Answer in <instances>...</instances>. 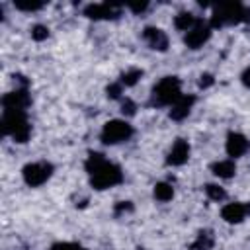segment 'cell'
I'll return each instance as SVG.
<instances>
[{
    "label": "cell",
    "instance_id": "1",
    "mask_svg": "<svg viewBox=\"0 0 250 250\" xmlns=\"http://www.w3.org/2000/svg\"><path fill=\"white\" fill-rule=\"evenodd\" d=\"M84 168L90 176V184L94 189H107L123 182V172L117 164L109 162L102 152H90Z\"/></svg>",
    "mask_w": 250,
    "mask_h": 250
},
{
    "label": "cell",
    "instance_id": "2",
    "mask_svg": "<svg viewBox=\"0 0 250 250\" xmlns=\"http://www.w3.org/2000/svg\"><path fill=\"white\" fill-rule=\"evenodd\" d=\"M2 133L12 137L14 143H27L31 137V125L27 121V113L20 109H2Z\"/></svg>",
    "mask_w": 250,
    "mask_h": 250
},
{
    "label": "cell",
    "instance_id": "3",
    "mask_svg": "<svg viewBox=\"0 0 250 250\" xmlns=\"http://www.w3.org/2000/svg\"><path fill=\"white\" fill-rule=\"evenodd\" d=\"M182 82L178 76H164L162 80H158L152 88L150 94V105L154 107H164V105H172L182 98Z\"/></svg>",
    "mask_w": 250,
    "mask_h": 250
},
{
    "label": "cell",
    "instance_id": "4",
    "mask_svg": "<svg viewBox=\"0 0 250 250\" xmlns=\"http://www.w3.org/2000/svg\"><path fill=\"white\" fill-rule=\"evenodd\" d=\"M248 20H250L248 8H244L238 2H229V4H221L213 10L209 25L211 27H223L229 23H238V21H248Z\"/></svg>",
    "mask_w": 250,
    "mask_h": 250
},
{
    "label": "cell",
    "instance_id": "5",
    "mask_svg": "<svg viewBox=\"0 0 250 250\" xmlns=\"http://www.w3.org/2000/svg\"><path fill=\"white\" fill-rule=\"evenodd\" d=\"M133 125L125 119H111V121H105L104 127H102V133H100V141L104 145H119V143H125L133 137Z\"/></svg>",
    "mask_w": 250,
    "mask_h": 250
},
{
    "label": "cell",
    "instance_id": "6",
    "mask_svg": "<svg viewBox=\"0 0 250 250\" xmlns=\"http://www.w3.org/2000/svg\"><path fill=\"white\" fill-rule=\"evenodd\" d=\"M55 168L51 162L47 160H37V162H27L23 168H21V178L25 182V186L29 188H39L43 186L45 182L51 180Z\"/></svg>",
    "mask_w": 250,
    "mask_h": 250
},
{
    "label": "cell",
    "instance_id": "7",
    "mask_svg": "<svg viewBox=\"0 0 250 250\" xmlns=\"http://www.w3.org/2000/svg\"><path fill=\"white\" fill-rule=\"evenodd\" d=\"M211 31H213V27H211L209 23L197 20V23L184 35V43H186V47H188V49H193V51L201 49V47L211 39Z\"/></svg>",
    "mask_w": 250,
    "mask_h": 250
},
{
    "label": "cell",
    "instance_id": "8",
    "mask_svg": "<svg viewBox=\"0 0 250 250\" xmlns=\"http://www.w3.org/2000/svg\"><path fill=\"white\" fill-rule=\"evenodd\" d=\"M248 148H250V141H248L242 133H238V131H230V133L227 135L225 150H227V154L230 156V160L244 156V154L248 152Z\"/></svg>",
    "mask_w": 250,
    "mask_h": 250
},
{
    "label": "cell",
    "instance_id": "9",
    "mask_svg": "<svg viewBox=\"0 0 250 250\" xmlns=\"http://www.w3.org/2000/svg\"><path fill=\"white\" fill-rule=\"evenodd\" d=\"M31 104V98L27 94V88H16L8 94H4L2 98V107L4 109H20V111H25Z\"/></svg>",
    "mask_w": 250,
    "mask_h": 250
},
{
    "label": "cell",
    "instance_id": "10",
    "mask_svg": "<svg viewBox=\"0 0 250 250\" xmlns=\"http://www.w3.org/2000/svg\"><path fill=\"white\" fill-rule=\"evenodd\" d=\"M84 16L90 20H115L121 16V8L115 4H88Z\"/></svg>",
    "mask_w": 250,
    "mask_h": 250
},
{
    "label": "cell",
    "instance_id": "11",
    "mask_svg": "<svg viewBox=\"0 0 250 250\" xmlns=\"http://www.w3.org/2000/svg\"><path fill=\"white\" fill-rule=\"evenodd\" d=\"M189 143L186 139H176L174 145L170 146L168 150V156H166V164L168 166H184L188 160H189Z\"/></svg>",
    "mask_w": 250,
    "mask_h": 250
},
{
    "label": "cell",
    "instance_id": "12",
    "mask_svg": "<svg viewBox=\"0 0 250 250\" xmlns=\"http://www.w3.org/2000/svg\"><path fill=\"white\" fill-rule=\"evenodd\" d=\"M143 39H145V43L152 51H158V53H164L168 49V43H170L168 41V35L160 27H152V25H148V27L143 29Z\"/></svg>",
    "mask_w": 250,
    "mask_h": 250
},
{
    "label": "cell",
    "instance_id": "13",
    "mask_svg": "<svg viewBox=\"0 0 250 250\" xmlns=\"http://www.w3.org/2000/svg\"><path fill=\"white\" fill-rule=\"evenodd\" d=\"M193 104H195V96H182L176 104L170 105V111H168L170 119L172 121H184L189 115Z\"/></svg>",
    "mask_w": 250,
    "mask_h": 250
},
{
    "label": "cell",
    "instance_id": "14",
    "mask_svg": "<svg viewBox=\"0 0 250 250\" xmlns=\"http://www.w3.org/2000/svg\"><path fill=\"white\" fill-rule=\"evenodd\" d=\"M221 217L225 223H230V225H238L242 223L248 213H246V205L244 203H227L223 209H221Z\"/></svg>",
    "mask_w": 250,
    "mask_h": 250
},
{
    "label": "cell",
    "instance_id": "15",
    "mask_svg": "<svg viewBox=\"0 0 250 250\" xmlns=\"http://www.w3.org/2000/svg\"><path fill=\"white\" fill-rule=\"evenodd\" d=\"M211 172H213L217 178H221V180H229V178H232V176L236 174V164H234V160H230V158L217 160V162L211 164Z\"/></svg>",
    "mask_w": 250,
    "mask_h": 250
},
{
    "label": "cell",
    "instance_id": "16",
    "mask_svg": "<svg viewBox=\"0 0 250 250\" xmlns=\"http://www.w3.org/2000/svg\"><path fill=\"white\" fill-rule=\"evenodd\" d=\"M213 244H215V234H213V230L205 229V230L197 232L195 240L189 244V250H211Z\"/></svg>",
    "mask_w": 250,
    "mask_h": 250
},
{
    "label": "cell",
    "instance_id": "17",
    "mask_svg": "<svg viewBox=\"0 0 250 250\" xmlns=\"http://www.w3.org/2000/svg\"><path fill=\"white\" fill-rule=\"evenodd\" d=\"M195 23H197V18H195L191 12H180V14L174 18V27H176L178 31H184V33H188Z\"/></svg>",
    "mask_w": 250,
    "mask_h": 250
},
{
    "label": "cell",
    "instance_id": "18",
    "mask_svg": "<svg viewBox=\"0 0 250 250\" xmlns=\"http://www.w3.org/2000/svg\"><path fill=\"white\" fill-rule=\"evenodd\" d=\"M152 195H154L156 201L168 203V201H172V197H174V188H172V184H168V182H158V184L154 186V189H152Z\"/></svg>",
    "mask_w": 250,
    "mask_h": 250
},
{
    "label": "cell",
    "instance_id": "19",
    "mask_svg": "<svg viewBox=\"0 0 250 250\" xmlns=\"http://www.w3.org/2000/svg\"><path fill=\"white\" fill-rule=\"evenodd\" d=\"M143 70L141 68H129V70H125V72H121V76H119V82H121V86L123 88H131V86H135L141 78H143Z\"/></svg>",
    "mask_w": 250,
    "mask_h": 250
},
{
    "label": "cell",
    "instance_id": "20",
    "mask_svg": "<svg viewBox=\"0 0 250 250\" xmlns=\"http://www.w3.org/2000/svg\"><path fill=\"white\" fill-rule=\"evenodd\" d=\"M205 193L211 201H225L227 199V189L219 184H207L205 186Z\"/></svg>",
    "mask_w": 250,
    "mask_h": 250
},
{
    "label": "cell",
    "instance_id": "21",
    "mask_svg": "<svg viewBox=\"0 0 250 250\" xmlns=\"http://www.w3.org/2000/svg\"><path fill=\"white\" fill-rule=\"evenodd\" d=\"M29 33H31V39L33 41H45L49 37V27L43 25V23H35V25H31Z\"/></svg>",
    "mask_w": 250,
    "mask_h": 250
},
{
    "label": "cell",
    "instance_id": "22",
    "mask_svg": "<svg viewBox=\"0 0 250 250\" xmlns=\"http://www.w3.org/2000/svg\"><path fill=\"white\" fill-rule=\"evenodd\" d=\"M133 203L131 201H117L115 205H113V215L115 217H123V215H129V213H133Z\"/></svg>",
    "mask_w": 250,
    "mask_h": 250
},
{
    "label": "cell",
    "instance_id": "23",
    "mask_svg": "<svg viewBox=\"0 0 250 250\" xmlns=\"http://www.w3.org/2000/svg\"><path fill=\"white\" fill-rule=\"evenodd\" d=\"M121 94H123L121 82H113V84H109V86L105 88V96H107L109 100H121Z\"/></svg>",
    "mask_w": 250,
    "mask_h": 250
},
{
    "label": "cell",
    "instance_id": "24",
    "mask_svg": "<svg viewBox=\"0 0 250 250\" xmlns=\"http://www.w3.org/2000/svg\"><path fill=\"white\" fill-rule=\"evenodd\" d=\"M121 113H123L125 117H133V115L137 113V104H135L133 100H129V98L121 100Z\"/></svg>",
    "mask_w": 250,
    "mask_h": 250
},
{
    "label": "cell",
    "instance_id": "25",
    "mask_svg": "<svg viewBox=\"0 0 250 250\" xmlns=\"http://www.w3.org/2000/svg\"><path fill=\"white\" fill-rule=\"evenodd\" d=\"M51 250H88V248H84V246L78 244V242H68V240H64V242H55V244L51 246Z\"/></svg>",
    "mask_w": 250,
    "mask_h": 250
},
{
    "label": "cell",
    "instance_id": "26",
    "mask_svg": "<svg viewBox=\"0 0 250 250\" xmlns=\"http://www.w3.org/2000/svg\"><path fill=\"white\" fill-rule=\"evenodd\" d=\"M14 6H16V10H21V12H37L45 4H41V2H16Z\"/></svg>",
    "mask_w": 250,
    "mask_h": 250
},
{
    "label": "cell",
    "instance_id": "27",
    "mask_svg": "<svg viewBox=\"0 0 250 250\" xmlns=\"http://www.w3.org/2000/svg\"><path fill=\"white\" fill-rule=\"evenodd\" d=\"M197 84H199V88H209V86H213L215 84V78H213V74H209V72H203V74H199V80H197Z\"/></svg>",
    "mask_w": 250,
    "mask_h": 250
},
{
    "label": "cell",
    "instance_id": "28",
    "mask_svg": "<svg viewBox=\"0 0 250 250\" xmlns=\"http://www.w3.org/2000/svg\"><path fill=\"white\" fill-rule=\"evenodd\" d=\"M127 8H129L133 14H143V12L148 8V2H131V4H127Z\"/></svg>",
    "mask_w": 250,
    "mask_h": 250
},
{
    "label": "cell",
    "instance_id": "29",
    "mask_svg": "<svg viewBox=\"0 0 250 250\" xmlns=\"http://www.w3.org/2000/svg\"><path fill=\"white\" fill-rule=\"evenodd\" d=\"M240 82L250 90V66H246V68L242 70V74H240Z\"/></svg>",
    "mask_w": 250,
    "mask_h": 250
},
{
    "label": "cell",
    "instance_id": "30",
    "mask_svg": "<svg viewBox=\"0 0 250 250\" xmlns=\"http://www.w3.org/2000/svg\"><path fill=\"white\" fill-rule=\"evenodd\" d=\"M244 205H246V213L250 215V201H248V203H244Z\"/></svg>",
    "mask_w": 250,
    "mask_h": 250
}]
</instances>
